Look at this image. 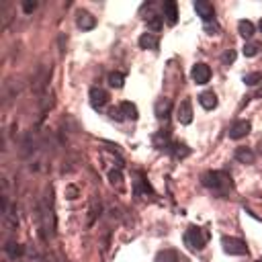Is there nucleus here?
<instances>
[{"instance_id":"1","label":"nucleus","mask_w":262,"mask_h":262,"mask_svg":"<svg viewBox=\"0 0 262 262\" xmlns=\"http://www.w3.org/2000/svg\"><path fill=\"white\" fill-rule=\"evenodd\" d=\"M207 238H209V234H207L205 230L190 225V228L186 230V234H184V244L188 246V250L201 252V250L205 248V244H207Z\"/></svg>"},{"instance_id":"2","label":"nucleus","mask_w":262,"mask_h":262,"mask_svg":"<svg viewBox=\"0 0 262 262\" xmlns=\"http://www.w3.org/2000/svg\"><path fill=\"white\" fill-rule=\"evenodd\" d=\"M203 184L209 186V188H213L215 193L223 195L221 186H225V188L230 186L232 188V176H228L225 172H205L203 174Z\"/></svg>"},{"instance_id":"3","label":"nucleus","mask_w":262,"mask_h":262,"mask_svg":"<svg viewBox=\"0 0 262 262\" xmlns=\"http://www.w3.org/2000/svg\"><path fill=\"white\" fill-rule=\"evenodd\" d=\"M221 244H223V250L228 252V254H234V256H242V254L248 252L246 242H242V240H238V238H228V236H225V238L221 240Z\"/></svg>"},{"instance_id":"4","label":"nucleus","mask_w":262,"mask_h":262,"mask_svg":"<svg viewBox=\"0 0 262 262\" xmlns=\"http://www.w3.org/2000/svg\"><path fill=\"white\" fill-rule=\"evenodd\" d=\"M195 10H197V14L203 19V23L207 25V23H215V10H213V4H209L207 0H195Z\"/></svg>"},{"instance_id":"5","label":"nucleus","mask_w":262,"mask_h":262,"mask_svg":"<svg viewBox=\"0 0 262 262\" xmlns=\"http://www.w3.org/2000/svg\"><path fill=\"white\" fill-rule=\"evenodd\" d=\"M190 76H193V80L197 84H207L209 80H211V68H209L207 64H195Z\"/></svg>"},{"instance_id":"6","label":"nucleus","mask_w":262,"mask_h":262,"mask_svg":"<svg viewBox=\"0 0 262 262\" xmlns=\"http://www.w3.org/2000/svg\"><path fill=\"white\" fill-rule=\"evenodd\" d=\"M176 119H178L180 125H188L190 121H193V107H190V100H188V98H184V100L178 104V109H176Z\"/></svg>"},{"instance_id":"7","label":"nucleus","mask_w":262,"mask_h":262,"mask_svg":"<svg viewBox=\"0 0 262 262\" xmlns=\"http://www.w3.org/2000/svg\"><path fill=\"white\" fill-rule=\"evenodd\" d=\"M250 129H252L250 121H236V123L230 127L228 135H230L232 139H242V137H246V135L250 133Z\"/></svg>"},{"instance_id":"8","label":"nucleus","mask_w":262,"mask_h":262,"mask_svg":"<svg viewBox=\"0 0 262 262\" xmlns=\"http://www.w3.org/2000/svg\"><path fill=\"white\" fill-rule=\"evenodd\" d=\"M107 102H109V92L107 90H102V88H92L90 90V104H92V109H102Z\"/></svg>"},{"instance_id":"9","label":"nucleus","mask_w":262,"mask_h":262,"mask_svg":"<svg viewBox=\"0 0 262 262\" xmlns=\"http://www.w3.org/2000/svg\"><path fill=\"white\" fill-rule=\"evenodd\" d=\"M76 23H78V27H80L82 31H90V29L96 27V19H94L90 12H86V10H80V12H78Z\"/></svg>"},{"instance_id":"10","label":"nucleus","mask_w":262,"mask_h":262,"mask_svg":"<svg viewBox=\"0 0 262 262\" xmlns=\"http://www.w3.org/2000/svg\"><path fill=\"white\" fill-rule=\"evenodd\" d=\"M164 16H166L168 25H176V21H178V8H176V2H174V0L164 2Z\"/></svg>"},{"instance_id":"11","label":"nucleus","mask_w":262,"mask_h":262,"mask_svg":"<svg viewBox=\"0 0 262 262\" xmlns=\"http://www.w3.org/2000/svg\"><path fill=\"white\" fill-rule=\"evenodd\" d=\"M199 102H201L203 109L211 111V109L217 107V96H215V92H211V90H205V92L199 94Z\"/></svg>"},{"instance_id":"12","label":"nucleus","mask_w":262,"mask_h":262,"mask_svg":"<svg viewBox=\"0 0 262 262\" xmlns=\"http://www.w3.org/2000/svg\"><path fill=\"white\" fill-rule=\"evenodd\" d=\"M170 111H172V102L168 98H160L156 102V117L158 119H168Z\"/></svg>"},{"instance_id":"13","label":"nucleus","mask_w":262,"mask_h":262,"mask_svg":"<svg viewBox=\"0 0 262 262\" xmlns=\"http://www.w3.org/2000/svg\"><path fill=\"white\" fill-rule=\"evenodd\" d=\"M158 37H156L154 33H144L142 37H139V47L142 49H158Z\"/></svg>"},{"instance_id":"14","label":"nucleus","mask_w":262,"mask_h":262,"mask_svg":"<svg viewBox=\"0 0 262 262\" xmlns=\"http://www.w3.org/2000/svg\"><path fill=\"white\" fill-rule=\"evenodd\" d=\"M236 160L242 164H254V152L248 148H238L236 150Z\"/></svg>"},{"instance_id":"15","label":"nucleus","mask_w":262,"mask_h":262,"mask_svg":"<svg viewBox=\"0 0 262 262\" xmlns=\"http://www.w3.org/2000/svg\"><path fill=\"white\" fill-rule=\"evenodd\" d=\"M121 113H123V117L125 119H131V121H135L139 115H137V107L133 102H129V100H125V102H121Z\"/></svg>"},{"instance_id":"16","label":"nucleus","mask_w":262,"mask_h":262,"mask_svg":"<svg viewBox=\"0 0 262 262\" xmlns=\"http://www.w3.org/2000/svg\"><path fill=\"white\" fill-rule=\"evenodd\" d=\"M238 33L242 35L244 39H250L252 35H254V25L250 21H240L238 23Z\"/></svg>"},{"instance_id":"17","label":"nucleus","mask_w":262,"mask_h":262,"mask_svg":"<svg viewBox=\"0 0 262 262\" xmlns=\"http://www.w3.org/2000/svg\"><path fill=\"white\" fill-rule=\"evenodd\" d=\"M156 262H178V254L174 250H162L156 256Z\"/></svg>"},{"instance_id":"18","label":"nucleus","mask_w":262,"mask_h":262,"mask_svg":"<svg viewBox=\"0 0 262 262\" xmlns=\"http://www.w3.org/2000/svg\"><path fill=\"white\" fill-rule=\"evenodd\" d=\"M123 82H125V76L121 72H111L109 74V86H113V88H123Z\"/></svg>"},{"instance_id":"19","label":"nucleus","mask_w":262,"mask_h":262,"mask_svg":"<svg viewBox=\"0 0 262 262\" xmlns=\"http://www.w3.org/2000/svg\"><path fill=\"white\" fill-rule=\"evenodd\" d=\"M6 254L16 260V258H21L23 256V246H19V244H14V242H8V246H6Z\"/></svg>"},{"instance_id":"20","label":"nucleus","mask_w":262,"mask_h":262,"mask_svg":"<svg viewBox=\"0 0 262 262\" xmlns=\"http://www.w3.org/2000/svg\"><path fill=\"white\" fill-rule=\"evenodd\" d=\"M164 16H158V14H154V16H150V19H148V29H152V31H156V33H158L162 27H164Z\"/></svg>"},{"instance_id":"21","label":"nucleus","mask_w":262,"mask_h":262,"mask_svg":"<svg viewBox=\"0 0 262 262\" xmlns=\"http://www.w3.org/2000/svg\"><path fill=\"white\" fill-rule=\"evenodd\" d=\"M258 49H260V43H246V45H244L242 47V51H244V56H246V58H254L256 54H258Z\"/></svg>"},{"instance_id":"22","label":"nucleus","mask_w":262,"mask_h":262,"mask_svg":"<svg viewBox=\"0 0 262 262\" xmlns=\"http://www.w3.org/2000/svg\"><path fill=\"white\" fill-rule=\"evenodd\" d=\"M260 80H262V74L260 72H252V74L244 76V84H248V86H256Z\"/></svg>"},{"instance_id":"23","label":"nucleus","mask_w":262,"mask_h":262,"mask_svg":"<svg viewBox=\"0 0 262 262\" xmlns=\"http://www.w3.org/2000/svg\"><path fill=\"white\" fill-rule=\"evenodd\" d=\"M109 180H111L113 186H115V184L121 186V182H123V176H121V172H119V170H111V172H109Z\"/></svg>"},{"instance_id":"24","label":"nucleus","mask_w":262,"mask_h":262,"mask_svg":"<svg viewBox=\"0 0 262 262\" xmlns=\"http://www.w3.org/2000/svg\"><path fill=\"white\" fill-rule=\"evenodd\" d=\"M35 8H37V2H35V0H25V2H23V10L27 14H31Z\"/></svg>"},{"instance_id":"25","label":"nucleus","mask_w":262,"mask_h":262,"mask_svg":"<svg viewBox=\"0 0 262 262\" xmlns=\"http://www.w3.org/2000/svg\"><path fill=\"white\" fill-rule=\"evenodd\" d=\"M234 60H236V51H234V49H228V51L223 54V58H221L223 64H232Z\"/></svg>"},{"instance_id":"26","label":"nucleus","mask_w":262,"mask_h":262,"mask_svg":"<svg viewBox=\"0 0 262 262\" xmlns=\"http://www.w3.org/2000/svg\"><path fill=\"white\" fill-rule=\"evenodd\" d=\"M76 197H78V188H76V186H68V188H66V199L72 201V199H76Z\"/></svg>"},{"instance_id":"27","label":"nucleus","mask_w":262,"mask_h":262,"mask_svg":"<svg viewBox=\"0 0 262 262\" xmlns=\"http://www.w3.org/2000/svg\"><path fill=\"white\" fill-rule=\"evenodd\" d=\"M109 115H111V119H115V121H123V119H125L123 113H121V109H115V107L109 111Z\"/></svg>"},{"instance_id":"28","label":"nucleus","mask_w":262,"mask_h":262,"mask_svg":"<svg viewBox=\"0 0 262 262\" xmlns=\"http://www.w3.org/2000/svg\"><path fill=\"white\" fill-rule=\"evenodd\" d=\"M205 31H207L209 35H215V33L219 31V25H217V23H213V25H211V23H207V25H205Z\"/></svg>"},{"instance_id":"29","label":"nucleus","mask_w":262,"mask_h":262,"mask_svg":"<svg viewBox=\"0 0 262 262\" xmlns=\"http://www.w3.org/2000/svg\"><path fill=\"white\" fill-rule=\"evenodd\" d=\"M258 152L262 154V139H260V142H258Z\"/></svg>"},{"instance_id":"30","label":"nucleus","mask_w":262,"mask_h":262,"mask_svg":"<svg viewBox=\"0 0 262 262\" xmlns=\"http://www.w3.org/2000/svg\"><path fill=\"white\" fill-rule=\"evenodd\" d=\"M258 29H260V31H262V19H260V23H258Z\"/></svg>"},{"instance_id":"31","label":"nucleus","mask_w":262,"mask_h":262,"mask_svg":"<svg viewBox=\"0 0 262 262\" xmlns=\"http://www.w3.org/2000/svg\"><path fill=\"white\" fill-rule=\"evenodd\" d=\"M256 262H262V258H260V260H256Z\"/></svg>"}]
</instances>
